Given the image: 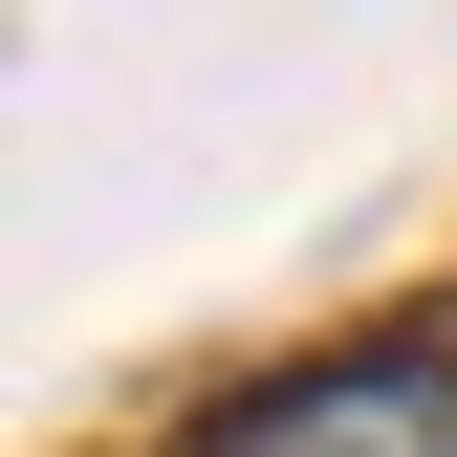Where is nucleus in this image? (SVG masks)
<instances>
[{"label": "nucleus", "instance_id": "1", "mask_svg": "<svg viewBox=\"0 0 457 457\" xmlns=\"http://www.w3.org/2000/svg\"><path fill=\"white\" fill-rule=\"evenodd\" d=\"M196 457H457V349H436V327H370V349L240 392Z\"/></svg>", "mask_w": 457, "mask_h": 457}]
</instances>
